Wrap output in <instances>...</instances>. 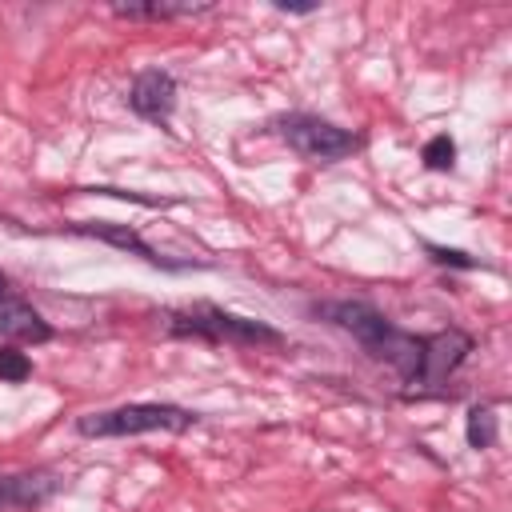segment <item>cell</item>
<instances>
[{"label": "cell", "instance_id": "obj_15", "mask_svg": "<svg viewBox=\"0 0 512 512\" xmlns=\"http://www.w3.org/2000/svg\"><path fill=\"white\" fill-rule=\"evenodd\" d=\"M280 12H296V16H304V12H316V4H276Z\"/></svg>", "mask_w": 512, "mask_h": 512}, {"label": "cell", "instance_id": "obj_4", "mask_svg": "<svg viewBox=\"0 0 512 512\" xmlns=\"http://www.w3.org/2000/svg\"><path fill=\"white\" fill-rule=\"evenodd\" d=\"M272 128H276V136H280L292 152H300L304 160H320V164L344 160V156H352V152L364 144L356 132L336 128L332 120H320V116H312V112H288V116H276Z\"/></svg>", "mask_w": 512, "mask_h": 512}, {"label": "cell", "instance_id": "obj_5", "mask_svg": "<svg viewBox=\"0 0 512 512\" xmlns=\"http://www.w3.org/2000/svg\"><path fill=\"white\" fill-rule=\"evenodd\" d=\"M472 352V336L460 332V328H444L436 336H424V364H420V380L416 384H444L460 364L464 356Z\"/></svg>", "mask_w": 512, "mask_h": 512}, {"label": "cell", "instance_id": "obj_13", "mask_svg": "<svg viewBox=\"0 0 512 512\" xmlns=\"http://www.w3.org/2000/svg\"><path fill=\"white\" fill-rule=\"evenodd\" d=\"M28 376H32L28 356H24V352H16L12 344H4V348H0V380L20 384V380H28Z\"/></svg>", "mask_w": 512, "mask_h": 512}, {"label": "cell", "instance_id": "obj_10", "mask_svg": "<svg viewBox=\"0 0 512 512\" xmlns=\"http://www.w3.org/2000/svg\"><path fill=\"white\" fill-rule=\"evenodd\" d=\"M112 12L124 16V20H172V16L208 12V4H164V0H148V4H112Z\"/></svg>", "mask_w": 512, "mask_h": 512}, {"label": "cell", "instance_id": "obj_3", "mask_svg": "<svg viewBox=\"0 0 512 512\" xmlns=\"http://www.w3.org/2000/svg\"><path fill=\"white\" fill-rule=\"evenodd\" d=\"M200 416L180 404H124L108 412H88L76 420L80 436H140V432H188Z\"/></svg>", "mask_w": 512, "mask_h": 512}, {"label": "cell", "instance_id": "obj_7", "mask_svg": "<svg viewBox=\"0 0 512 512\" xmlns=\"http://www.w3.org/2000/svg\"><path fill=\"white\" fill-rule=\"evenodd\" d=\"M68 232H76V236H92V240H100V244H112V248H120V252H132V256H140L144 264H152V268H176L172 260H164L132 224H112V220H80V224H68Z\"/></svg>", "mask_w": 512, "mask_h": 512}, {"label": "cell", "instance_id": "obj_16", "mask_svg": "<svg viewBox=\"0 0 512 512\" xmlns=\"http://www.w3.org/2000/svg\"><path fill=\"white\" fill-rule=\"evenodd\" d=\"M0 296H8V276L0 272Z\"/></svg>", "mask_w": 512, "mask_h": 512}, {"label": "cell", "instance_id": "obj_9", "mask_svg": "<svg viewBox=\"0 0 512 512\" xmlns=\"http://www.w3.org/2000/svg\"><path fill=\"white\" fill-rule=\"evenodd\" d=\"M56 488H60V480L52 472H12V476H0V512H8V508H40L44 500H52Z\"/></svg>", "mask_w": 512, "mask_h": 512}, {"label": "cell", "instance_id": "obj_11", "mask_svg": "<svg viewBox=\"0 0 512 512\" xmlns=\"http://www.w3.org/2000/svg\"><path fill=\"white\" fill-rule=\"evenodd\" d=\"M464 436H468V444L472 448H492L496 444V416H492V408L484 404H476L472 412H468V424H464Z\"/></svg>", "mask_w": 512, "mask_h": 512}, {"label": "cell", "instance_id": "obj_6", "mask_svg": "<svg viewBox=\"0 0 512 512\" xmlns=\"http://www.w3.org/2000/svg\"><path fill=\"white\" fill-rule=\"evenodd\" d=\"M128 108H132L136 116H144V120L164 124V120L172 116V108H176V80H172V72H164V68H144V72L132 80V88H128Z\"/></svg>", "mask_w": 512, "mask_h": 512}, {"label": "cell", "instance_id": "obj_8", "mask_svg": "<svg viewBox=\"0 0 512 512\" xmlns=\"http://www.w3.org/2000/svg\"><path fill=\"white\" fill-rule=\"evenodd\" d=\"M0 336L20 340V344H44V340H52V328L28 300L8 292V296H0Z\"/></svg>", "mask_w": 512, "mask_h": 512}, {"label": "cell", "instance_id": "obj_12", "mask_svg": "<svg viewBox=\"0 0 512 512\" xmlns=\"http://www.w3.org/2000/svg\"><path fill=\"white\" fill-rule=\"evenodd\" d=\"M424 164H428L432 172H448V168L456 164V144H452L448 132H440V136H432V140L424 144Z\"/></svg>", "mask_w": 512, "mask_h": 512}, {"label": "cell", "instance_id": "obj_2", "mask_svg": "<svg viewBox=\"0 0 512 512\" xmlns=\"http://www.w3.org/2000/svg\"><path fill=\"white\" fill-rule=\"evenodd\" d=\"M164 332L168 336H196L208 344H244V348H260V344H284V332L264 324V320H248V316H232L216 304H196V308H176L164 312Z\"/></svg>", "mask_w": 512, "mask_h": 512}, {"label": "cell", "instance_id": "obj_14", "mask_svg": "<svg viewBox=\"0 0 512 512\" xmlns=\"http://www.w3.org/2000/svg\"><path fill=\"white\" fill-rule=\"evenodd\" d=\"M424 252L436 260V264H448V268H476V260L460 248H444V244H424Z\"/></svg>", "mask_w": 512, "mask_h": 512}, {"label": "cell", "instance_id": "obj_1", "mask_svg": "<svg viewBox=\"0 0 512 512\" xmlns=\"http://www.w3.org/2000/svg\"><path fill=\"white\" fill-rule=\"evenodd\" d=\"M312 312H316L320 320L344 328L348 336H356L360 348H364L372 360H384L388 368H396V376H400L404 384H416V380H420L424 336L396 328L384 312H376V308L364 304V300H324V304H312Z\"/></svg>", "mask_w": 512, "mask_h": 512}]
</instances>
